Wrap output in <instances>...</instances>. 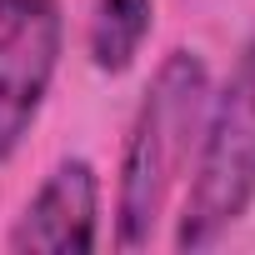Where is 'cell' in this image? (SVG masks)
Masks as SVG:
<instances>
[{"label":"cell","mask_w":255,"mask_h":255,"mask_svg":"<svg viewBox=\"0 0 255 255\" xmlns=\"http://www.w3.org/2000/svg\"><path fill=\"white\" fill-rule=\"evenodd\" d=\"M255 205V25L220 90H210L200 145L190 160V190L175 215V250H205L225 240Z\"/></svg>","instance_id":"7a4b0ae2"},{"label":"cell","mask_w":255,"mask_h":255,"mask_svg":"<svg viewBox=\"0 0 255 255\" xmlns=\"http://www.w3.org/2000/svg\"><path fill=\"white\" fill-rule=\"evenodd\" d=\"M65 15L60 0H0V160H10L60 70Z\"/></svg>","instance_id":"3957f363"},{"label":"cell","mask_w":255,"mask_h":255,"mask_svg":"<svg viewBox=\"0 0 255 255\" xmlns=\"http://www.w3.org/2000/svg\"><path fill=\"white\" fill-rule=\"evenodd\" d=\"M155 30V0H95L85 50L100 75H125Z\"/></svg>","instance_id":"5b68a950"},{"label":"cell","mask_w":255,"mask_h":255,"mask_svg":"<svg viewBox=\"0 0 255 255\" xmlns=\"http://www.w3.org/2000/svg\"><path fill=\"white\" fill-rule=\"evenodd\" d=\"M10 250L20 255H90L100 245V175L85 155H65L45 170L25 210L15 215Z\"/></svg>","instance_id":"277c9868"},{"label":"cell","mask_w":255,"mask_h":255,"mask_svg":"<svg viewBox=\"0 0 255 255\" xmlns=\"http://www.w3.org/2000/svg\"><path fill=\"white\" fill-rule=\"evenodd\" d=\"M210 70L195 50H170L120 145V170H115V245L120 250H145L155 240V225L165 220V205L195 160L200 125L210 105Z\"/></svg>","instance_id":"6da1fadb"}]
</instances>
